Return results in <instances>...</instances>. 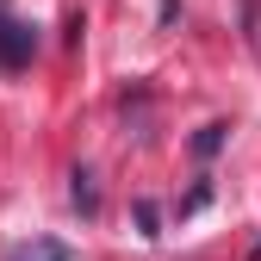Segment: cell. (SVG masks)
<instances>
[{
    "mask_svg": "<svg viewBox=\"0 0 261 261\" xmlns=\"http://www.w3.org/2000/svg\"><path fill=\"white\" fill-rule=\"evenodd\" d=\"M31 56H38V31L13 13H0V69H25Z\"/></svg>",
    "mask_w": 261,
    "mask_h": 261,
    "instance_id": "6da1fadb",
    "label": "cell"
},
{
    "mask_svg": "<svg viewBox=\"0 0 261 261\" xmlns=\"http://www.w3.org/2000/svg\"><path fill=\"white\" fill-rule=\"evenodd\" d=\"M69 199H75V212H87V218L100 212V187H93V174H87V168H75V187H69Z\"/></svg>",
    "mask_w": 261,
    "mask_h": 261,
    "instance_id": "3957f363",
    "label": "cell"
},
{
    "mask_svg": "<svg viewBox=\"0 0 261 261\" xmlns=\"http://www.w3.org/2000/svg\"><path fill=\"white\" fill-rule=\"evenodd\" d=\"M137 224H143V237H162V230H155L162 218H155V205H149V199H137Z\"/></svg>",
    "mask_w": 261,
    "mask_h": 261,
    "instance_id": "5b68a950",
    "label": "cell"
},
{
    "mask_svg": "<svg viewBox=\"0 0 261 261\" xmlns=\"http://www.w3.org/2000/svg\"><path fill=\"white\" fill-rule=\"evenodd\" d=\"M218 143H224V124H205V130H199V155H212Z\"/></svg>",
    "mask_w": 261,
    "mask_h": 261,
    "instance_id": "8992f818",
    "label": "cell"
},
{
    "mask_svg": "<svg viewBox=\"0 0 261 261\" xmlns=\"http://www.w3.org/2000/svg\"><path fill=\"white\" fill-rule=\"evenodd\" d=\"M7 261H75V255L62 249L56 237H31V243H13V249H7Z\"/></svg>",
    "mask_w": 261,
    "mask_h": 261,
    "instance_id": "7a4b0ae2",
    "label": "cell"
},
{
    "mask_svg": "<svg viewBox=\"0 0 261 261\" xmlns=\"http://www.w3.org/2000/svg\"><path fill=\"white\" fill-rule=\"evenodd\" d=\"M243 19H249V44L261 50V0H243Z\"/></svg>",
    "mask_w": 261,
    "mask_h": 261,
    "instance_id": "277c9868",
    "label": "cell"
}]
</instances>
